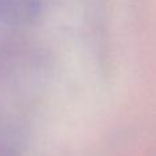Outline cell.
Listing matches in <instances>:
<instances>
[{"instance_id": "obj_1", "label": "cell", "mask_w": 156, "mask_h": 156, "mask_svg": "<svg viewBox=\"0 0 156 156\" xmlns=\"http://www.w3.org/2000/svg\"><path fill=\"white\" fill-rule=\"evenodd\" d=\"M37 8V0H0V22L8 25L29 22Z\"/></svg>"}]
</instances>
